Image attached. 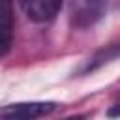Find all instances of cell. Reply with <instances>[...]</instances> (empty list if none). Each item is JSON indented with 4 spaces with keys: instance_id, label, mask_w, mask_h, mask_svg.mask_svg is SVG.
Segmentation results:
<instances>
[{
    "instance_id": "obj_4",
    "label": "cell",
    "mask_w": 120,
    "mask_h": 120,
    "mask_svg": "<svg viewBox=\"0 0 120 120\" xmlns=\"http://www.w3.org/2000/svg\"><path fill=\"white\" fill-rule=\"evenodd\" d=\"M13 45V4L0 0V58L11 51Z\"/></svg>"
},
{
    "instance_id": "obj_1",
    "label": "cell",
    "mask_w": 120,
    "mask_h": 120,
    "mask_svg": "<svg viewBox=\"0 0 120 120\" xmlns=\"http://www.w3.org/2000/svg\"><path fill=\"white\" fill-rule=\"evenodd\" d=\"M58 109L56 101H21L0 107V120H38Z\"/></svg>"
},
{
    "instance_id": "obj_6",
    "label": "cell",
    "mask_w": 120,
    "mask_h": 120,
    "mask_svg": "<svg viewBox=\"0 0 120 120\" xmlns=\"http://www.w3.org/2000/svg\"><path fill=\"white\" fill-rule=\"evenodd\" d=\"M90 116L88 114H75V116H68V118H62V120H88Z\"/></svg>"
},
{
    "instance_id": "obj_2",
    "label": "cell",
    "mask_w": 120,
    "mask_h": 120,
    "mask_svg": "<svg viewBox=\"0 0 120 120\" xmlns=\"http://www.w3.org/2000/svg\"><path fill=\"white\" fill-rule=\"evenodd\" d=\"M107 11V4L105 2H79L73 4L71 9V26L75 28H88L92 24H96L99 19H103Z\"/></svg>"
},
{
    "instance_id": "obj_5",
    "label": "cell",
    "mask_w": 120,
    "mask_h": 120,
    "mask_svg": "<svg viewBox=\"0 0 120 120\" xmlns=\"http://www.w3.org/2000/svg\"><path fill=\"white\" fill-rule=\"evenodd\" d=\"M116 56H118V45H111V47H107V49H101V51H98L96 54H92V56L82 64V68L79 69V73H90V71L101 68L103 64H107V62H111V60H116Z\"/></svg>"
},
{
    "instance_id": "obj_3",
    "label": "cell",
    "mask_w": 120,
    "mask_h": 120,
    "mask_svg": "<svg viewBox=\"0 0 120 120\" xmlns=\"http://www.w3.org/2000/svg\"><path fill=\"white\" fill-rule=\"evenodd\" d=\"M21 8L30 21L45 24L56 19V15L62 9V2L60 0H26V2H21Z\"/></svg>"
},
{
    "instance_id": "obj_7",
    "label": "cell",
    "mask_w": 120,
    "mask_h": 120,
    "mask_svg": "<svg viewBox=\"0 0 120 120\" xmlns=\"http://www.w3.org/2000/svg\"><path fill=\"white\" fill-rule=\"evenodd\" d=\"M116 114H118V105H114V107L109 111V116H111V118H116Z\"/></svg>"
}]
</instances>
